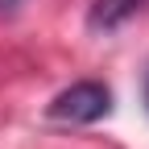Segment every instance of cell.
Here are the masks:
<instances>
[{
    "label": "cell",
    "mask_w": 149,
    "mask_h": 149,
    "mask_svg": "<svg viewBox=\"0 0 149 149\" xmlns=\"http://www.w3.org/2000/svg\"><path fill=\"white\" fill-rule=\"evenodd\" d=\"M112 95L104 83H74L66 91L50 100V120H62V124H95L108 116Z\"/></svg>",
    "instance_id": "cell-1"
},
{
    "label": "cell",
    "mask_w": 149,
    "mask_h": 149,
    "mask_svg": "<svg viewBox=\"0 0 149 149\" xmlns=\"http://www.w3.org/2000/svg\"><path fill=\"white\" fill-rule=\"evenodd\" d=\"M145 4H149V0H95L91 13H87V29L112 33V29H120L124 21H133Z\"/></svg>",
    "instance_id": "cell-2"
},
{
    "label": "cell",
    "mask_w": 149,
    "mask_h": 149,
    "mask_svg": "<svg viewBox=\"0 0 149 149\" xmlns=\"http://www.w3.org/2000/svg\"><path fill=\"white\" fill-rule=\"evenodd\" d=\"M17 4H21V0H0V8H17Z\"/></svg>",
    "instance_id": "cell-3"
},
{
    "label": "cell",
    "mask_w": 149,
    "mask_h": 149,
    "mask_svg": "<svg viewBox=\"0 0 149 149\" xmlns=\"http://www.w3.org/2000/svg\"><path fill=\"white\" fill-rule=\"evenodd\" d=\"M145 108H149V74H145Z\"/></svg>",
    "instance_id": "cell-4"
}]
</instances>
